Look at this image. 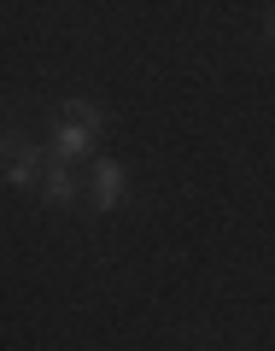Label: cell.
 Masks as SVG:
<instances>
[{"mask_svg": "<svg viewBox=\"0 0 275 351\" xmlns=\"http://www.w3.org/2000/svg\"><path fill=\"white\" fill-rule=\"evenodd\" d=\"M106 129V112L94 100H64L59 106V129H53V158L59 164H76L94 152V141H100Z\"/></svg>", "mask_w": 275, "mask_h": 351, "instance_id": "obj_1", "label": "cell"}, {"mask_svg": "<svg viewBox=\"0 0 275 351\" xmlns=\"http://www.w3.org/2000/svg\"><path fill=\"white\" fill-rule=\"evenodd\" d=\"M47 152L24 135H6V188H41V176H47Z\"/></svg>", "mask_w": 275, "mask_h": 351, "instance_id": "obj_2", "label": "cell"}, {"mask_svg": "<svg viewBox=\"0 0 275 351\" xmlns=\"http://www.w3.org/2000/svg\"><path fill=\"white\" fill-rule=\"evenodd\" d=\"M41 199H47L53 211H64V205H76V199H82V182H76V170H71V164H59V158L47 164V176H41Z\"/></svg>", "mask_w": 275, "mask_h": 351, "instance_id": "obj_4", "label": "cell"}, {"mask_svg": "<svg viewBox=\"0 0 275 351\" xmlns=\"http://www.w3.org/2000/svg\"><path fill=\"white\" fill-rule=\"evenodd\" d=\"M270 36H275V6H270Z\"/></svg>", "mask_w": 275, "mask_h": 351, "instance_id": "obj_5", "label": "cell"}, {"mask_svg": "<svg viewBox=\"0 0 275 351\" xmlns=\"http://www.w3.org/2000/svg\"><path fill=\"white\" fill-rule=\"evenodd\" d=\"M123 199H129V170L117 158H94V170H88V205L94 211H117Z\"/></svg>", "mask_w": 275, "mask_h": 351, "instance_id": "obj_3", "label": "cell"}]
</instances>
